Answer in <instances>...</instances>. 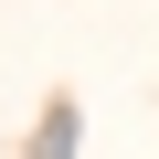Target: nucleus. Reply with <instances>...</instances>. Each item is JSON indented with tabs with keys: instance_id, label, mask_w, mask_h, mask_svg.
Instances as JSON below:
<instances>
[{
	"instance_id": "obj_1",
	"label": "nucleus",
	"mask_w": 159,
	"mask_h": 159,
	"mask_svg": "<svg viewBox=\"0 0 159 159\" xmlns=\"http://www.w3.org/2000/svg\"><path fill=\"white\" fill-rule=\"evenodd\" d=\"M85 148V117L74 106H43V127H32V159H74Z\"/></svg>"
}]
</instances>
